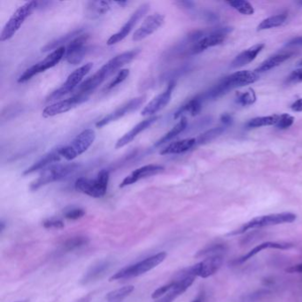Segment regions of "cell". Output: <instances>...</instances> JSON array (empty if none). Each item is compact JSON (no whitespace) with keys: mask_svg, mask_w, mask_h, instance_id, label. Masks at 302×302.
Masks as SVG:
<instances>
[{"mask_svg":"<svg viewBox=\"0 0 302 302\" xmlns=\"http://www.w3.org/2000/svg\"><path fill=\"white\" fill-rule=\"evenodd\" d=\"M259 79V74L256 72L249 70L238 71L219 82L216 86L213 87L209 91L201 94L204 101L209 100H216L222 95L228 93L229 91L237 89L238 87L244 86L248 84H254Z\"/></svg>","mask_w":302,"mask_h":302,"instance_id":"1","label":"cell"},{"mask_svg":"<svg viewBox=\"0 0 302 302\" xmlns=\"http://www.w3.org/2000/svg\"><path fill=\"white\" fill-rule=\"evenodd\" d=\"M296 218L297 216L295 214L290 212L277 213V214H271L267 216H258L246 222L242 225L241 227L230 232L228 233V236L243 234L249 230H254V229L263 228V227L284 224V223H292L295 221Z\"/></svg>","mask_w":302,"mask_h":302,"instance_id":"2","label":"cell"},{"mask_svg":"<svg viewBox=\"0 0 302 302\" xmlns=\"http://www.w3.org/2000/svg\"><path fill=\"white\" fill-rule=\"evenodd\" d=\"M80 165L76 162L68 164L52 165L42 171L36 179L30 184V190L36 191L48 183L62 180L69 175L78 171Z\"/></svg>","mask_w":302,"mask_h":302,"instance_id":"3","label":"cell"},{"mask_svg":"<svg viewBox=\"0 0 302 302\" xmlns=\"http://www.w3.org/2000/svg\"><path fill=\"white\" fill-rule=\"evenodd\" d=\"M37 7H39V2L36 1H29L23 5L22 7H20L13 13L12 17L4 27L3 30L0 35V41L6 42L7 40L12 39L13 35L16 34L24 22L34 13L35 10L37 9Z\"/></svg>","mask_w":302,"mask_h":302,"instance_id":"4","label":"cell"},{"mask_svg":"<svg viewBox=\"0 0 302 302\" xmlns=\"http://www.w3.org/2000/svg\"><path fill=\"white\" fill-rule=\"evenodd\" d=\"M109 182V172L102 169L95 179L81 177L74 183L76 189L92 198H101L106 194Z\"/></svg>","mask_w":302,"mask_h":302,"instance_id":"5","label":"cell"},{"mask_svg":"<svg viewBox=\"0 0 302 302\" xmlns=\"http://www.w3.org/2000/svg\"><path fill=\"white\" fill-rule=\"evenodd\" d=\"M166 257H167V253L161 252V253L153 255L151 257L147 258L145 260L139 261L134 265L123 268L117 273L112 275L109 280L114 281V280L125 279V278L140 276L142 274L146 273L148 271L157 267L159 264H161L166 259Z\"/></svg>","mask_w":302,"mask_h":302,"instance_id":"6","label":"cell"},{"mask_svg":"<svg viewBox=\"0 0 302 302\" xmlns=\"http://www.w3.org/2000/svg\"><path fill=\"white\" fill-rule=\"evenodd\" d=\"M95 138L96 133L93 129H84L72 140L69 145L60 146L61 156L67 161L74 160L90 148L95 141Z\"/></svg>","mask_w":302,"mask_h":302,"instance_id":"7","label":"cell"},{"mask_svg":"<svg viewBox=\"0 0 302 302\" xmlns=\"http://www.w3.org/2000/svg\"><path fill=\"white\" fill-rule=\"evenodd\" d=\"M92 67H93L92 63H87L80 68H78V69H76L73 73H71L68 76V78H67L64 84H62L57 90L52 91V93L49 94L45 101L50 102V101L60 100L65 95L72 92L77 87L80 86L81 82L91 70Z\"/></svg>","mask_w":302,"mask_h":302,"instance_id":"8","label":"cell"},{"mask_svg":"<svg viewBox=\"0 0 302 302\" xmlns=\"http://www.w3.org/2000/svg\"><path fill=\"white\" fill-rule=\"evenodd\" d=\"M66 54V48L64 46L56 49L53 52H51L50 54L47 55L43 61H40L36 64L33 65L32 67L28 68L23 72V74L20 76L18 78V83L23 84L27 81L30 80L31 78H34L36 74H40L45 72L47 69L53 68L56 65L60 63V61L64 58Z\"/></svg>","mask_w":302,"mask_h":302,"instance_id":"9","label":"cell"},{"mask_svg":"<svg viewBox=\"0 0 302 302\" xmlns=\"http://www.w3.org/2000/svg\"><path fill=\"white\" fill-rule=\"evenodd\" d=\"M230 32H232V28H220L212 30L207 34L205 33V35L202 39L192 45L188 53L191 55L199 54L206 49L221 45L226 40Z\"/></svg>","mask_w":302,"mask_h":302,"instance_id":"10","label":"cell"},{"mask_svg":"<svg viewBox=\"0 0 302 302\" xmlns=\"http://www.w3.org/2000/svg\"><path fill=\"white\" fill-rule=\"evenodd\" d=\"M223 263V255L217 254L206 257L205 260L195 264L193 267L184 270V274L190 276H200L202 278H206L216 274Z\"/></svg>","mask_w":302,"mask_h":302,"instance_id":"11","label":"cell"},{"mask_svg":"<svg viewBox=\"0 0 302 302\" xmlns=\"http://www.w3.org/2000/svg\"><path fill=\"white\" fill-rule=\"evenodd\" d=\"M90 39V34L83 33L68 43V47L66 48L65 58L66 61L71 65L80 64L84 60V56L89 51L87 43Z\"/></svg>","mask_w":302,"mask_h":302,"instance_id":"12","label":"cell"},{"mask_svg":"<svg viewBox=\"0 0 302 302\" xmlns=\"http://www.w3.org/2000/svg\"><path fill=\"white\" fill-rule=\"evenodd\" d=\"M145 100H146L145 95L138 97L135 99H131L128 102L119 106L117 109L106 115L102 119L98 121L96 123L97 128H103L105 126L108 125L111 122H116L117 120L121 119L130 112L138 110L143 104L145 103Z\"/></svg>","mask_w":302,"mask_h":302,"instance_id":"13","label":"cell"},{"mask_svg":"<svg viewBox=\"0 0 302 302\" xmlns=\"http://www.w3.org/2000/svg\"><path fill=\"white\" fill-rule=\"evenodd\" d=\"M88 98L89 96L84 95V94H74V96L68 98L67 100H61V101L55 102L50 106H46L43 111V116L47 118V117H52V116H58L61 114L68 112L81 104L85 102L88 100Z\"/></svg>","mask_w":302,"mask_h":302,"instance_id":"14","label":"cell"},{"mask_svg":"<svg viewBox=\"0 0 302 302\" xmlns=\"http://www.w3.org/2000/svg\"><path fill=\"white\" fill-rule=\"evenodd\" d=\"M149 9H150V5L149 4H143L142 6L138 7V9L136 10L135 13L132 14L131 17L121 28L119 31L110 36L109 39L106 42L107 45H116L117 43L121 42L122 40L125 39L126 36L130 33L133 28L137 25V23L139 22V20H141L147 13Z\"/></svg>","mask_w":302,"mask_h":302,"instance_id":"15","label":"cell"},{"mask_svg":"<svg viewBox=\"0 0 302 302\" xmlns=\"http://www.w3.org/2000/svg\"><path fill=\"white\" fill-rule=\"evenodd\" d=\"M139 53H140V49L137 48L122 52L121 54L116 55L110 61H107L106 64L102 66L100 68V70L102 71V73L106 78H109L110 76H112L116 71L119 70V69L121 70V68L123 66L129 64L133 60H135L136 57Z\"/></svg>","mask_w":302,"mask_h":302,"instance_id":"16","label":"cell"},{"mask_svg":"<svg viewBox=\"0 0 302 302\" xmlns=\"http://www.w3.org/2000/svg\"><path fill=\"white\" fill-rule=\"evenodd\" d=\"M176 82L175 81H171L169 84L167 85L166 90L159 94L158 96L154 98L153 100L144 107V109L142 110L141 115L143 116H154L158 112H160L161 110L163 109L165 106H167V104L169 103L173 93L174 89L176 87Z\"/></svg>","mask_w":302,"mask_h":302,"instance_id":"17","label":"cell"},{"mask_svg":"<svg viewBox=\"0 0 302 302\" xmlns=\"http://www.w3.org/2000/svg\"><path fill=\"white\" fill-rule=\"evenodd\" d=\"M164 21L165 16L161 13H154L146 17L142 23L141 26L139 27L133 34L132 40L141 41L143 39H146L149 35L154 34L155 31H157L163 24Z\"/></svg>","mask_w":302,"mask_h":302,"instance_id":"18","label":"cell"},{"mask_svg":"<svg viewBox=\"0 0 302 302\" xmlns=\"http://www.w3.org/2000/svg\"><path fill=\"white\" fill-rule=\"evenodd\" d=\"M165 167L161 165L150 164L144 166V167H138L136 171H133L128 177H126L122 181L120 187L128 186L130 184L137 183L141 179L146 178V177H153L158 174H161L164 171Z\"/></svg>","mask_w":302,"mask_h":302,"instance_id":"19","label":"cell"},{"mask_svg":"<svg viewBox=\"0 0 302 302\" xmlns=\"http://www.w3.org/2000/svg\"><path fill=\"white\" fill-rule=\"evenodd\" d=\"M158 120H159V116H151V117H148L147 119H145L138 123L129 132H127L126 134L122 136V138L117 140L116 144V149H120V148L123 147V146L129 144L130 142L135 139L138 134H140L141 132L150 128L155 122H157Z\"/></svg>","mask_w":302,"mask_h":302,"instance_id":"20","label":"cell"},{"mask_svg":"<svg viewBox=\"0 0 302 302\" xmlns=\"http://www.w3.org/2000/svg\"><path fill=\"white\" fill-rule=\"evenodd\" d=\"M194 280H195V276L184 273L181 274L180 279L175 281L173 287L171 288V291L157 302L173 301L174 299L184 293L193 285Z\"/></svg>","mask_w":302,"mask_h":302,"instance_id":"21","label":"cell"},{"mask_svg":"<svg viewBox=\"0 0 302 302\" xmlns=\"http://www.w3.org/2000/svg\"><path fill=\"white\" fill-rule=\"evenodd\" d=\"M62 159L61 154V147L53 148L52 151L49 152L46 155H44L39 161L35 162L32 166L23 172V176H28L30 174L36 172V171H44L46 167H50L54 162H59Z\"/></svg>","mask_w":302,"mask_h":302,"instance_id":"22","label":"cell"},{"mask_svg":"<svg viewBox=\"0 0 302 302\" xmlns=\"http://www.w3.org/2000/svg\"><path fill=\"white\" fill-rule=\"evenodd\" d=\"M294 246L292 243H286V242H264L261 244H258L257 247L253 248L252 250L249 251L248 254H244L242 257L238 258V260H236L237 263H243L244 261L252 259V258L255 256L256 254L260 253L261 251L265 250V249H279V250H288L293 248Z\"/></svg>","mask_w":302,"mask_h":302,"instance_id":"23","label":"cell"},{"mask_svg":"<svg viewBox=\"0 0 302 302\" xmlns=\"http://www.w3.org/2000/svg\"><path fill=\"white\" fill-rule=\"evenodd\" d=\"M265 47L264 44H258L254 45L244 52H242L234 59V61L232 62V68H238L244 67L246 65H248L252 61H254L257 55L260 53Z\"/></svg>","mask_w":302,"mask_h":302,"instance_id":"24","label":"cell"},{"mask_svg":"<svg viewBox=\"0 0 302 302\" xmlns=\"http://www.w3.org/2000/svg\"><path fill=\"white\" fill-rule=\"evenodd\" d=\"M196 145V138H186L179 141L173 142L161 150V155H180L189 151Z\"/></svg>","mask_w":302,"mask_h":302,"instance_id":"25","label":"cell"},{"mask_svg":"<svg viewBox=\"0 0 302 302\" xmlns=\"http://www.w3.org/2000/svg\"><path fill=\"white\" fill-rule=\"evenodd\" d=\"M205 101L203 100L201 94L194 97L188 102L180 106L177 112L174 114V119H178L185 114H190L191 116H195L200 112L202 108V105Z\"/></svg>","mask_w":302,"mask_h":302,"instance_id":"26","label":"cell"},{"mask_svg":"<svg viewBox=\"0 0 302 302\" xmlns=\"http://www.w3.org/2000/svg\"><path fill=\"white\" fill-rule=\"evenodd\" d=\"M110 9L111 3L109 1H90L86 4L85 15L90 20L98 19L108 13Z\"/></svg>","mask_w":302,"mask_h":302,"instance_id":"27","label":"cell"},{"mask_svg":"<svg viewBox=\"0 0 302 302\" xmlns=\"http://www.w3.org/2000/svg\"><path fill=\"white\" fill-rule=\"evenodd\" d=\"M292 55H293V52H281V53L273 55V56L267 59L266 61H264L254 70V72H256L257 74H260V73H264V72L270 70V69H273V68H276L279 65L284 63L285 61L289 60L292 57Z\"/></svg>","mask_w":302,"mask_h":302,"instance_id":"28","label":"cell"},{"mask_svg":"<svg viewBox=\"0 0 302 302\" xmlns=\"http://www.w3.org/2000/svg\"><path fill=\"white\" fill-rule=\"evenodd\" d=\"M84 33V29H77L72 30L70 32H68L66 35H61V37L55 39L52 42L48 43L47 45L44 46L42 48L43 52H47L52 51V50H56V49L62 47L63 45H65L66 43H70L73 39H76L77 36L83 34Z\"/></svg>","mask_w":302,"mask_h":302,"instance_id":"29","label":"cell"},{"mask_svg":"<svg viewBox=\"0 0 302 302\" xmlns=\"http://www.w3.org/2000/svg\"><path fill=\"white\" fill-rule=\"evenodd\" d=\"M187 124H188V121H187L186 117L183 116L181 118L179 122H177L176 125L174 126L173 128L167 132L162 138H160L156 143H155V146H161L165 143L171 142L173 140L174 138H177V136L180 135L182 132L184 131V129H186Z\"/></svg>","mask_w":302,"mask_h":302,"instance_id":"30","label":"cell"},{"mask_svg":"<svg viewBox=\"0 0 302 302\" xmlns=\"http://www.w3.org/2000/svg\"><path fill=\"white\" fill-rule=\"evenodd\" d=\"M287 20L286 13H281V14H276L274 16L269 17L267 19L263 20L261 23L258 25V31L265 30V29H273L277 27L282 26L284 23H286Z\"/></svg>","mask_w":302,"mask_h":302,"instance_id":"31","label":"cell"},{"mask_svg":"<svg viewBox=\"0 0 302 302\" xmlns=\"http://www.w3.org/2000/svg\"><path fill=\"white\" fill-rule=\"evenodd\" d=\"M280 115H273V116H261L256 117L250 120L247 123L248 128H260L264 126H276V123L279 121Z\"/></svg>","mask_w":302,"mask_h":302,"instance_id":"32","label":"cell"},{"mask_svg":"<svg viewBox=\"0 0 302 302\" xmlns=\"http://www.w3.org/2000/svg\"><path fill=\"white\" fill-rule=\"evenodd\" d=\"M134 289H135V287L133 286H123L122 288L110 292L106 295V300L109 302H120L122 299H124L125 297L129 296L134 291Z\"/></svg>","mask_w":302,"mask_h":302,"instance_id":"33","label":"cell"},{"mask_svg":"<svg viewBox=\"0 0 302 302\" xmlns=\"http://www.w3.org/2000/svg\"><path fill=\"white\" fill-rule=\"evenodd\" d=\"M256 101V94L254 89H248L240 91L236 98V103L241 106H252Z\"/></svg>","mask_w":302,"mask_h":302,"instance_id":"34","label":"cell"},{"mask_svg":"<svg viewBox=\"0 0 302 302\" xmlns=\"http://www.w3.org/2000/svg\"><path fill=\"white\" fill-rule=\"evenodd\" d=\"M224 129L225 126H220L217 128L209 129L196 138V145H205L206 143L212 141L215 138H218L224 131Z\"/></svg>","mask_w":302,"mask_h":302,"instance_id":"35","label":"cell"},{"mask_svg":"<svg viewBox=\"0 0 302 302\" xmlns=\"http://www.w3.org/2000/svg\"><path fill=\"white\" fill-rule=\"evenodd\" d=\"M109 267V264L107 261H101L99 262L97 265H94L90 268V270L87 272L86 275L84 276V283H87L89 281H92L95 278H98L100 275H102L105 272L107 268Z\"/></svg>","mask_w":302,"mask_h":302,"instance_id":"36","label":"cell"},{"mask_svg":"<svg viewBox=\"0 0 302 302\" xmlns=\"http://www.w3.org/2000/svg\"><path fill=\"white\" fill-rule=\"evenodd\" d=\"M227 250V247L224 244H214L206 247L202 250L198 252L196 254V257H209L213 255H217V254H224Z\"/></svg>","mask_w":302,"mask_h":302,"instance_id":"37","label":"cell"},{"mask_svg":"<svg viewBox=\"0 0 302 302\" xmlns=\"http://www.w3.org/2000/svg\"><path fill=\"white\" fill-rule=\"evenodd\" d=\"M227 4L244 15H253L254 13V7L248 1L234 0V1H228Z\"/></svg>","mask_w":302,"mask_h":302,"instance_id":"38","label":"cell"},{"mask_svg":"<svg viewBox=\"0 0 302 302\" xmlns=\"http://www.w3.org/2000/svg\"><path fill=\"white\" fill-rule=\"evenodd\" d=\"M88 238L85 237H74V238H69L67 241L65 242L63 246V249L65 251H72L77 248H81L84 244L88 243Z\"/></svg>","mask_w":302,"mask_h":302,"instance_id":"39","label":"cell"},{"mask_svg":"<svg viewBox=\"0 0 302 302\" xmlns=\"http://www.w3.org/2000/svg\"><path fill=\"white\" fill-rule=\"evenodd\" d=\"M129 69H126V68H124V69H121V70L118 72V74H116V77H115V78L110 82L109 84H107V86L106 87V90H112L115 87L123 83L127 78H129Z\"/></svg>","mask_w":302,"mask_h":302,"instance_id":"40","label":"cell"},{"mask_svg":"<svg viewBox=\"0 0 302 302\" xmlns=\"http://www.w3.org/2000/svg\"><path fill=\"white\" fill-rule=\"evenodd\" d=\"M294 117L290 116L288 114H282L280 115L279 121L276 123V127L280 129H286L290 128L294 122Z\"/></svg>","mask_w":302,"mask_h":302,"instance_id":"41","label":"cell"},{"mask_svg":"<svg viewBox=\"0 0 302 302\" xmlns=\"http://www.w3.org/2000/svg\"><path fill=\"white\" fill-rule=\"evenodd\" d=\"M85 215V211L83 209L79 207H70L66 209L64 212V216L69 220H78L83 217Z\"/></svg>","mask_w":302,"mask_h":302,"instance_id":"42","label":"cell"},{"mask_svg":"<svg viewBox=\"0 0 302 302\" xmlns=\"http://www.w3.org/2000/svg\"><path fill=\"white\" fill-rule=\"evenodd\" d=\"M44 227L46 229H62L64 227V222H62L60 219H47L45 222H43Z\"/></svg>","mask_w":302,"mask_h":302,"instance_id":"43","label":"cell"},{"mask_svg":"<svg viewBox=\"0 0 302 302\" xmlns=\"http://www.w3.org/2000/svg\"><path fill=\"white\" fill-rule=\"evenodd\" d=\"M173 286L174 282H172V283L166 285V286H161L159 289L156 290V291H155V292L153 293V294H152V298L155 299L161 298V297H162L164 294H167V293L171 291V288L173 287Z\"/></svg>","mask_w":302,"mask_h":302,"instance_id":"44","label":"cell"},{"mask_svg":"<svg viewBox=\"0 0 302 302\" xmlns=\"http://www.w3.org/2000/svg\"><path fill=\"white\" fill-rule=\"evenodd\" d=\"M288 84H298V83H302V68L300 69H297L291 73L289 77L287 78L286 81Z\"/></svg>","mask_w":302,"mask_h":302,"instance_id":"45","label":"cell"},{"mask_svg":"<svg viewBox=\"0 0 302 302\" xmlns=\"http://www.w3.org/2000/svg\"><path fill=\"white\" fill-rule=\"evenodd\" d=\"M269 293L266 290H260L257 293H252L251 295H248L246 299L249 302L254 301V300H257L260 299V298H262L263 296L266 295Z\"/></svg>","mask_w":302,"mask_h":302,"instance_id":"46","label":"cell"},{"mask_svg":"<svg viewBox=\"0 0 302 302\" xmlns=\"http://www.w3.org/2000/svg\"><path fill=\"white\" fill-rule=\"evenodd\" d=\"M291 109L294 112H302V98L299 100H295L292 105H291Z\"/></svg>","mask_w":302,"mask_h":302,"instance_id":"47","label":"cell"},{"mask_svg":"<svg viewBox=\"0 0 302 302\" xmlns=\"http://www.w3.org/2000/svg\"><path fill=\"white\" fill-rule=\"evenodd\" d=\"M286 272L288 273H298L302 274V263L296 264L294 266L290 267L289 269L286 270Z\"/></svg>","mask_w":302,"mask_h":302,"instance_id":"48","label":"cell"},{"mask_svg":"<svg viewBox=\"0 0 302 302\" xmlns=\"http://www.w3.org/2000/svg\"><path fill=\"white\" fill-rule=\"evenodd\" d=\"M221 122H222V124L223 126H228L232 123V117L231 115H229V114H224V115H222L221 116Z\"/></svg>","mask_w":302,"mask_h":302,"instance_id":"49","label":"cell"},{"mask_svg":"<svg viewBox=\"0 0 302 302\" xmlns=\"http://www.w3.org/2000/svg\"><path fill=\"white\" fill-rule=\"evenodd\" d=\"M204 299H205V295H204V293H201L193 302H203L204 301Z\"/></svg>","mask_w":302,"mask_h":302,"instance_id":"50","label":"cell"},{"mask_svg":"<svg viewBox=\"0 0 302 302\" xmlns=\"http://www.w3.org/2000/svg\"><path fill=\"white\" fill-rule=\"evenodd\" d=\"M291 45H302V37L299 39H296L295 40H293V43Z\"/></svg>","mask_w":302,"mask_h":302,"instance_id":"51","label":"cell"},{"mask_svg":"<svg viewBox=\"0 0 302 302\" xmlns=\"http://www.w3.org/2000/svg\"><path fill=\"white\" fill-rule=\"evenodd\" d=\"M116 4H117V5H119V6H121V7H124L125 5L128 4V2H127V1H118V2H116Z\"/></svg>","mask_w":302,"mask_h":302,"instance_id":"52","label":"cell"},{"mask_svg":"<svg viewBox=\"0 0 302 302\" xmlns=\"http://www.w3.org/2000/svg\"><path fill=\"white\" fill-rule=\"evenodd\" d=\"M0 225H1V229H0V231H1V232H3L4 228H5V223H4L3 221H1V223H0Z\"/></svg>","mask_w":302,"mask_h":302,"instance_id":"53","label":"cell"},{"mask_svg":"<svg viewBox=\"0 0 302 302\" xmlns=\"http://www.w3.org/2000/svg\"><path fill=\"white\" fill-rule=\"evenodd\" d=\"M299 66H302V60H301V61H299Z\"/></svg>","mask_w":302,"mask_h":302,"instance_id":"54","label":"cell"},{"mask_svg":"<svg viewBox=\"0 0 302 302\" xmlns=\"http://www.w3.org/2000/svg\"><path fill=\"white\" fill-rule=\"evenodd\" d=\"M17 302H28L27 300H23V301H17Z\"/></svg>","mask_w":302,"mask_h":302,"instance_id":"55","label":"cell"},{"mask_svg":"<svg viewBox=\"0 0 302 302\" xmlns=\"http://www.w3.org/2000/svg\"><path fill=\"white\" fill-rule=\"evenodd\" d=\"M116 302H119V301H116Z\"/></svg>","mask_w":302,"mask_h":302,"instance_id":"56","label":"cell"}]
</instances>
